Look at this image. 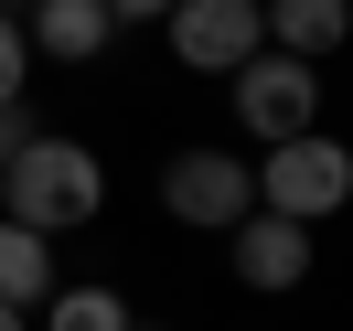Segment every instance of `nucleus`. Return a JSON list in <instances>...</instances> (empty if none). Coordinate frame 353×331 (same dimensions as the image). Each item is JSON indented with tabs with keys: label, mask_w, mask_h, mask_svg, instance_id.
Returning a JSON list of instances; mask_svg holds the SVG:
<instances>
[{
	"label": "nucleus",
	"mask_w": 353,
	"mask_h": 331,
	"mask_svg": "<svg viewBox=\"0 0 353 331\" xmlns=\"http://www.w3.org/2000/svg\"><path fill=\"white\" fill-rule=\"evenodd\" d=\"M0 214L32 224V235H75V224H97V214H108V171H97V150L65 139V129H32L22 150L0 160Z\"/></svg>",
	"instance_id": "f257e3e1"
},
{
	"label": "nucleus",
	"mask_w": 353,
	"mask_h": 331,
	"mask_svg": "<svg viewBox=\"0 0 353 331\" xmlns=\"http://www.w3.org/2000/svg\"><path fill=\"white\" fill-rule=\"evenodd\" d=\"M246 182H257V214L321 224V214L353 203V150H343L332 129H300V139H268V160H257Z\"/></svg>",
	"instance_id": "f03ea898"
},
{
	"label": "nucleus",
	"mask_w": 353,
	"mask_h": 331,
	"mask_svg": "<svg viewBox=\"0 0 353 331\" xmlns=\"http://www.w3.org/2000/svg\"><path fill=\"white\" fill-rule=\"evenodd\" d=\"M225 96H236V129L257 139V150H268V139L321 129V65H300V54H279V43H257V54H246Z\"/></svg>",
	"instance_id": "7ed1b4c3"
},
{
	"label": "nucleus",
	"mask_w": 353,
	"mask_h": 331,
	"mask_svg": "<svg viewBox=\"0 0 353 331\" xmlns=\"http://www.w3.org/2000/svg\"><path fill=\"white\" fill-rule=\"evenodd\" d=\"M257 203V182H246L236 150H172V171H161V214L193 224V235H225V224Z\"/></svg>",
	"instance_id": "20e7f679"
},
{
	"label": "nucleus",
	"mask_w": 353,
	"mask_h": 331,
	"mask_svg": "<svg viewBox=\"0 0 353 331\" xmlns=\"http://www.w3.org/2000/svg\"><path fill=\"white\" fill-rule=\"evenodd\" d=\"M161 32H172V65H193V75H236L246 54L268 43L257 0H172V11H161Z\"/></svg>",
	"instance_id": "39448f33"
},
{
	"label": "nucleus",
	"mask_w": 353,
	"mask_h": 331,
	"mask_svg": "<svg viewBox=\"0 0 353 331\" xmlns=\"http://www.w3.org/2000/svg\"><path fill=\"white\" fill-rule=\"evenodd\" d=\"M225 257H236V278H246V288H268V299H279V288H300V278H310V224L257 214V203H246V214L225 224Z\"/></svg>",
	"instance_id": "423d86ee"
},
{
	"label": "nucleus",
	"mask_w": 353,
	"mask_h": 331,
	"mask_svg": "<svg viewBox=\"0 0 353 331\" xmlns=\"http://www.w3.org/2000/svg\"><path fill=\"white\" fill-rule=\"evenodd\" d=\"M22 43L43 54V65H97V54L118 43V11H108V0H32Z\"/></svg>",
	"instance_id": "0eeeda50"
},
{
	"label": "nucleus",
	"mask_w": 353,
	"mask_h": 331,
	"mask_svg": "<svg viewBox=\"0 0 353 331\" xmlns=\"http://www.w3.org/2000/svg\"><path fill=\"white\" fill-rule=\"evenodd\" d=\"M257 22L279 54H300V65H321V54H343L353 32V0H257Z\"/></svg>",
	"instance_id": "6e6552de"
},
{
	"label": "nucleus",
	"mask_w": 353,
	"mask_h": 331,
	"mask_svg": "<svg viewBox=\"0 0 353 331\" xmlns=\"http://www.w3.org/2000/svg\"><path fill=\"white\" fill-rule=\"evenodd\" d=\"M54 278H65V267H54V235H32V224L0 214V299H11V310H43Z\"/></svg>",
	"instance_id": "1a4fd4ad"
},
{
	"label": "nucleus",
	"mask_w": 353,
	"mask_h": 331,
	"mask_svg": "<svg viewBox=\"0 0 353 331\" xmlns=\"http://www.w3.org/2000/svg\"><path fill=\"white\" fill-rule=\"evenodd\" d=\"M43 331H129V299H118V288H86V278H54Z\"/></svg>",
	"instance_id": "9d476101"
},
{
	"label": "nucleus",
	"mask_w": 353,
	"mask_h": 331,
	"mask_svg": "<svg viewBox=\"0 0 353 331\" xmlns=\"http://www.w3.org/2000/svg\"><path fill=\"white\" fill-rule=\"evenodd\" d=\"M22 86H32V43H22V11L0 0V107H11Z\"/></svg>",
	"instance_id": "9b49d317"
},
{
	"label": "nucleus",
	"mask_w": 353,
	"mask_h": 331,
	"mask_svg": "<svg viewBox=\"0 0 353 331\" xmlns=\"http://www.w3.org/2000/svg\"><path fill=\"white\" fill-rule=\"evenodd\" d=\"M22 139H32V118H22V96H11V107H0V160L22 150Z\"/></svg>",
	"instance_id": "f8f14e48"
},
{
	"label": "nucleus",
	"mask_w": 353,
	"mask_h": 331,
	"mask_svg": "<svg viewBox=\"0 0 353 331\" xmlns=\"http://www.w3.org/2000/svg\"><path fill=\"white\" fill-rule=\"evenodd\" d=\"M118 22H161V11H172V0H108Z\"/></svg>",
	"instance_id": "ddd939ff"
},
{
	"label": "nucleus",
	"mask_w": 353,
	"mask_h": 331,
	"mask_svg": "<svg viewBox=\"0 0 353 331\" xmlns=\"http://www.w3.org/2000/svg\"><path fill=\"white\" fill-rule=\"evenodd\" d=\"M0 331H32V310H11V299H0Z\"/></svg>",
	"instance_id": "4468645a"
},
{
	"label": "nucleus",
	"mask_w": 353,
	"mask_h": 331,
	"mask_svg": "<svg viewBox=\"0 0 353 331\" xmlns=\"http://www.w3.org/2000/svg\"><path fill=\"white\" fill-rule=\"evenodd\" d=\"M129 331H139V321H129Z\"/></svg>",
	"instance_id": "2eb2a0df"
}]
</instances>
